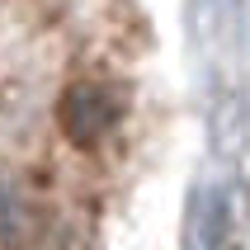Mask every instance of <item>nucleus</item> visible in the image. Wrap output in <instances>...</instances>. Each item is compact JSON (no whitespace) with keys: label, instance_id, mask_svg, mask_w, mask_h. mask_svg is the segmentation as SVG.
<instances>
[{"label":"nucleus","instance_id":"nucleus-1","mask_svg":"<svg viewBox=\"0 0 250 250\" xmlns=\"http://www.w3.org/2000/svg\"><path fill=\"white\" fill-rule=\"evenodd\" d=\"M123 109L127 104H123V95L113 85L85 76V81H71L62 90V99H57V123H62L71 146L90 151V146H99L113 127L123 123Z\"/></svg>","mask_w":250,"mask_h":250},{"label":"nucleus","instance_id":"nucleus-2","mask_svg":"<svg viewBox=\"0 0 250 250\" xmlns=\"http://www.w3.org/2000/svg\"><path fill=\"white\" fill-rule=\"evenodd\" d=\"M33 231H38V208H33V198H28L14 180H0V236L10 241V246H24Z\"/></svg>","mask_w":250,"mask_h":250}]
</instances>
